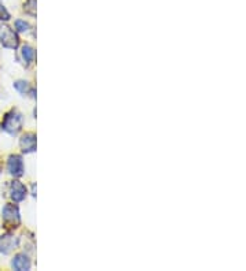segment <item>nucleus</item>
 Returning <instances> with one entry per match:
<instances>
[{
	"label": "nucleus",
	"mask_w": 246,
	"mask_h": 271,
	"mask_svg": "<svg viewBox=\"0 0 246 271\" xmlns=\"http://www.w3.org/2000/svg\"><path fill=\"white\" fill-rule=\"evenodd\" d=\"M17 245H18V240H17L14 236H10V234H6V236L0 237V252L2 253H10L13 249H16Z\"/></svg>",
	"instance_id": "obj_4"
},
{
	"label": "nucleus",
	"mask_w": 246,
	"mask_h": 271,
	"mask_svg": "<svg viewBox=\"0 0 246 271\" xmlns=\"http://www.w3.org/2000/svg\"><path fill=\"white\" fill-rule=\"evenodd\" d=\"M21 148L24 152H32V151L36 150V136L32 134V133H28V134L22 136L21 137Z\"/></svg>",
	"instance_id": "obj_8"
},
{
	"label": "nucleus",
	"mask_w": 246,
	"mask_h": 271,
	"mask_svg": "<svg viewBox=\"0 0 246 271\" xmlns=\"http://www.w3.org/2000/svg\"><path fill=\"white\" fill-rule=\"evenodd\" d=\"M7 20H10V14H9V11L6 10V7L2 5V2H0V21Z\"/></svg>",
	"instance_id": "obj_12"
},
{
	"label": "nucleus",
	"mask_w": 246,
	"mask_h": 271,
	"mask_svg": "<svg viewBox=\"0 0 246 271\" xmlns=\"http://www.w3.org/2000/svg\"><path fill=\"white\" fill-rule=\"evenodd\" d=\"M16 28L18 32H26V30L29 29V24L28 22H25V21H16Z\"/></svg>",
	"instance_id": "obj_11"
},
{
	"label": "nucleus",
	"mask_w": 246,
	"mask_h": 271,
	"mask_svg": "<svg viewBox=\"0 0 246 271\" xmlns=\"http://www.w3.org/2000/svg\"><path fill=\"white\" fill-rule=\"evenodd\" d=\"M22 56H24L26 63H32V60L35 58V50L29 45H24L22 47Z\"/></svg>",
	"instance_id": "obj_9"
},
{
	"label": "nucleus",
	"mask_w": 246,
	"mask_h": 271,
	"mask_svg": "<svg viewBox=\"0 0 246 271\" xmlns=\"http://www.w3.org/2000/svg\"><path fill=\"white\" fill-rule=\"evenodd\" d=\"M0 41L6 48H11V50H16L18 47V37H17L16 32L11 30L7 26L0 28Z\"/></svg>",
	"instance_id": "obj_2"
},
{
	"label": "nucleus",
	"mask_w": 246,
	"mask_h": 271,
	"mask_svg": "<svg viewBox=\"0 0 246 271\" xmlns=\"http://www.w3.org/2000/svg\"><path fill=\"white\" fill-rule=\"evenodd\" d=\"M21 126H22L21 114L16 112V111H11L5 116V120L2 123V129L7 131L9 134H17L21 130Z\"/></svg>",
	"instance_id": "obj_1"
},
{
	"label": "nucleus",
	"mask_w": 246,
	"mask_h": 271,
	"mask_svg": "<svg viewBox=\"0 0 246 271\" xmlns=\"http://www.w3.org/2000/svg\"><path fill=\"white\" fill-rule=\"evenodd\" d=\"M26 196V188L22 184H21L20 181H14V182H11L10 186V197L14 201H22L25 199Z\"/></svg>",
	"instance_id": "obj_6"
},
{
	"label": "nucleus",
	"mask_w": 246,
	"mask_h": 271,
	"mask_svg": "<svg viewBox=\"0 0 246 271\" xmlns=\"http://www.w3.org/2000/svg\"><path fill=\"white\" fill-rule=\"evenodd\" d=\"M11 266L14 270L18 271H25L29 270L31 268V261L28 259V256L24 255V253H20V255H17L13 261H11Z\"/></svg>",
	"instance_id": "obj_7"
},
{
	"label": "nucleus",
	"mask_w": 246,
	"mask_h": 271,
	"mask_svg": "<svg viewBox=\"0 0 246 271\" xmlns=\"http://www.w3.org/2000/svg\"><path fill=\"white\" fill-rule=\"evenodd\" d=\"M7 169H9V173L14 177L22 176V171H24L22 158L18 155H11L9 158V162H7Z\"/></svg>",
	"instance_id": "obj_3"
},
{
	"label": "nucleus",
	"mask_w": 246,
	"mask_h": 271,
	"mask_svg": "<svg viewBox=\"0 0 246 271\" xmlns=\"http://www.w3.org/2000/svg\"><path fill=\"white\" fill-rule=\"evenodd\" d=\"M2 215L6 222H10V223H18L20 222V211L16 206L13 204H6L2 211Z\"/></svg>",
	"instance_id": "obj_5"
},
{
	"label": "nucleus",
	"mask_w": 246,
	"mask_h": 271,
	"mask_svg": "<svg viewBox=\"0 0 246 271\" xmlns=\"http://www.w3.org/2000/svg\"><path fill=\"white\" fill-rule=\"evenodd\" d=\"M14 86H16V89L18 90L20 93H22V95H25V93L29 92V85H28V82H25V81H17Z\"/></svg>",
	"instance_id": "obj_10"
}]
</instances>
